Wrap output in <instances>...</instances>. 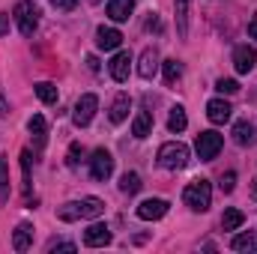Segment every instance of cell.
Here are the masks:
<instances>
[{"label": "cell", "mask_w": 257, "mask_h": 254, "mask_svg": "<svg viewBox=\"0 0 257 254\" xmlns=\"http://www.w3.org/2000/svg\"><path fill=\"white\" fill-rule=\"evenodd\" d=\"M105 212V203L99 197H84V200H69L57 209L60 221H78V218H99Z\"/></svg>", "instance_id": "obj_1"}, {"label": "cell", "mask_w": 257, "mask_h": 254, "mask_svg": "<svg viewBox=\"0 0 257 254\" xmlns=\"http://www.w3.org/2000/svg\"><path fill=\"white\" fill-rule=\"evenodd\" d=\"M183 200H186V206L192 212H206L212 206V186H209V180H194V183H189L186 191H183Z\"/></svg>", "instance_id": "obj_2"}, {"label": "cell", "mask_w": 257, "mask_h": 254, "mask_svg": "<svg viewBox=\"0 0 257 254\" xmlns=\"http://www.w3.org/2000/svg\"><path fill=\"white\" fill-rule=\"evenodd\" d=\"M159 165L168 168V171H183V168L189 165V147L180 144V141L162 144V147H159Z\"/></svg>", "instance_id": "obj_3"}, {"label": "cell", "mask_w": 257, "mask_h": 254, "mask_svg": "<svg viewBox=\"0 0 257 254\" xmlns=\"http://www.w3.org/2000/svg\"><path fill=\"white\" fill-rule=\"evenodd\" d=\"M12 15H15V21H18L21 36H33V30H36V24H39V9H36L30 0H18Z\"/></svg>", "instance_id": "obj_4"}, {"label": "cell", "mask_w": 257, "mask_h": 254, "mask_svg": "<svg viewBox=\"0 0 257 254\" xmlns=\"http://www.w3.org/2000/svg\"><path fill=\"white\" fill-rule=\"evenodd\" d=\"M221 147H224V138L218 132H200L197 141H194V150H197L200 162H212L221 153Z\"/></svg>", "instance_id": "obj_5"}, {"label": "cell", "mask_w": 257, "mask_h": 254, "mask_svg": "<svg viewBox=\"0 0 257 254\" xmlns=\"http://www.w3.org/2000/svg\"><path fill=\"white\" fill-rule=\"evenodd\" d=\"M96 108H99V99L93 96V93H84L78 102H75V111H72V123L78 129L90 126V120L96 117Z\"/></svg>", "instance_id": "obj_6"}, {"label": "cell", "mask_w": 257, "mask_h": 254, "mask_svg": "<svg viewBox=\"0 0 257 254\" xmlns=\"http://www.w3.org/2000/svg\"><path fill=\"white\" fill-rule=\"evenodd\" d=\"M90 174H93V180L105 183V180L114 174V156H111L108 150H96L93 159H90Z\"/></svg>", "instance_id": "obj_7"}, {"label": "cell", "mask_w": 257, "mask_h": 254, "mask_svg": "<svg viewBox=\"0 0 257 254\" xmlns=\"http://www.w3.org/2000/svg\"><path fill=\"white\" fill-rule=\"evenodd\" d=\"M168 200H162V197H150V200H144V203H138V218H144V221H159L165 212H168Z\"/></svg>", "instance_id": "obj_8"}, {"label": "cell", "mask_w": 257, "mask_h": 254, "mask_svg": "<svg viewBox=\"0 0 257 254\" xmlns=\"http://www.w3.org/2000/svg\"><path fill=\"white\" fill-rule=\"evenodd\" d=\"M257 63V51L251 45H236L233 48V66H236V72L239 75H248Z\"/></svg>", "instance_id": "obj_9"}, {"label": "cell", "mask_w": 257, "mask_h": 254, "mask_svg": "<svg viewBox=\"0 0 257 254\" xmlns=\"http://www.w3.org/2000/svg\"><path fill=\"white\" fill-rule=\"evenodd\" d=\"M120 42H123V33L117 27H99L96 30V45L102 51H114V48H120Z\"/></svg>", "instance_id": "obj_10"}, {"label": "cell", "mask_w": 257, "mask_h": 254, "mask_svg": "<svg viewBox=\"0 0 257 254\" xmlns=\"http://www.w3.org/2000/svg\"><path fill=\"white\" fill-rule=\"evenodd\" d=\"M230 114H233V108H230L224 99H212V102L206 105V117H209V123H215V126L227 123V120H230Z\"/></svg>", "instance_id": "obj_11"}, {"label": "cell", "mask_w": 257, "mask_h": 254, "mask_svg": "<svg viewBox=\"0 0 257 254\" xmlns=\"http://www.w3.org/2000/svg\"><path fill=\"white\" fill-rule=\"evenodd\" d=\"M111 242V230H108V224H93V227H87V233H84V245H90V248H102V245H108Z\"/></svg>", "instance_id": "obj_12"}, {"label": "cell", "mask_w": 257, "mask_h": 254, "mask_svg": "<svg viewBox=\"0 0 257 254\" xmlns=\"http://www.w3.org/2000/svg\"><path fill=\"white\" fill-rule=\"evenodd\" d=\"M128 69H132V54L128 51H117L114 60H111V78L114 81H128Z\"/></svg>", "instance_id": "obj_13"}, {"label": "cell", "mask_w": 257, "mask_h": 254, "mask_svg": "<svg viewBox=\"0 0 257 254\" xmlns=\"http://www.w3.org/2000/svg\"><path fill=\"white\" fill-rule=\"evenodd\" d=\"M156 72H159V51H156V48H147V51L141 54V63H138V75L150 81V78H153Z\"/></svg>", "instance_id": "obj_14"}, {"label": "cell", "mask_w": 257, "mask_h": 254, "mask_svg": "<svg viewBox=\"0 0 257 254\" xmlns=\"http://www.w3.org/2000/svg\"><path fill=\"white\" fill-rule=\"evenodd\" d=\"M135 9V0H108V18L111 21H128Z\"/></svg>", "instance_id": "obj_15"}, {"label": "cell", "mask_w": 257, "mask_h": 254, "mask_svg": "<svg viewBox=\"0 0 257 254\" xmlns=\"http://www.w3.org/2000/svg\"><path fill=\"white\" fill-rule=\"evenodd\" d=\"M233 141L239 144V147H251L257 141V132H254V126L248 123V120H239L236 126H233Z\"/></svg>", "instance_id": "obj_16"}, {"label": "cell", "mask_w": 257, "mask_h": 254, "mask_svg": "<svg viewBox=\"0 0 257 254\" xmlns=\"http://www.w3.org/2000/svg\"><path fill=\"white\" fill-rule=\"evenodd\" d=\"M30 242H33V224H18L15 227V236H12V248L15 251H27L30 248Z\"/></svg>", "instance_id": "obj_17"}, {"label": "cell", "mask_w": 257, "mask_h": 254, "mask_svg": "<svg viewBox=\"0 0 257 254\" xmlns=\"http://www.w3.org/2000/svg\"><path fill=\"white\" fill-rule=\"evenodd\" d=\"M153 132V114L150 111H138L135 120H132V135L135 138H147Z\"/></svg>", "instance_id": "obj_18"}, {"label": "cell", "mask_w": 257, "mask_h": 254, "mask_svg": "<svg viewBox=\"0 0 257 254\" xmlns=\"http://www.w3.org/2000/svg\"><path fill=\"white\" fill-rule=\"evenodd\" d=\"M128 108H132V99H128L126 93H120L114 99V105H111V123H123L128 117Z\"/></svg>", "instance_id": "obj_19"}, {"label": "cell", "mask_w": 257, "mask_h": 254, "mask_svg": "<svg viewBox=\"0 0 257 254\" xmlns=\"http://www.w3.org/2000/svg\"><path fill=\"white\" fill-rule=\"evenodd\" d=\"M9 162L6 156H0V203H9V194H12V186H9Z\"/></svg>", "instance_id": "obj_20"}, {"label": "cell", "mask_w": 257, "mask_h": 254, "mask_svg": "<svg viewBox=\"0 0 257 254\" xmlns=\"http://www.w3.org/2000/svg\"><path fill=\"white\" fill-rule=\"evenodd\" d=\"M186 126H189V117H186V108H183V105H174V108H171V117H168V129L180 135V132H183Z\"/></svg>", "instance_id": "obj_21"}, {"label": "cell", "mask_w": 257, "mask_h": 254, "mask_svg": "<svg viewBox=\"0 0 257 254\" xmlns=\"http://www.w3.org/2000/svg\"><path fill=\"white\" fill-rule=\"evenodd\" d=\"M189 3L192 0H177V30H180V39L189 36Z\"/></svg>", "instance_id": "obj_22"}, {"label": "cell", "mask_w": 257, "mask_h": 254, "mask_svg": "<svg viewBox=\"0 0 257 254\" xmlns=\"http://www.w3.org/2000/svg\"><path fill=\"white\" fill-rule=\"evenodd\" d=\"M27 129H30V135L36 138V147H42V144H45V132H48L45 117H42V114H33V117H30V123H27Z\"/></svg>", "instance_id": "obj_23"}, {"label": "cell", "mask_w": 257, "mask_h": 254, "mask_svg": "<svg viewBox=\"0 0 257 254\" xmlns=\"http://www.w3.org/2000/svg\"><path fill=\"white\" fill-rule=\"evenodd\" d=\"M233 251H257V233H239L230 242Z\"/></svg>", "instance_id": "obj_24"}, {"label": "cell", "mask_w": 257, "mask_h": 254, "mask_svg": "<svg viewBox=\"0 0 257 254\" xmlns=\"http://www.w3.org/2000/svg\"><path fill=\"white\" fill-rule=\"evenodd\" d=\"M141 186H144V183H141V177H138L135 171H126V174L120 177V191H123V194H138Z\"/></svg>", "instance_id": "obj_25"}, {"label": "cell", "mask_w": 257, "mask_h": 254, "mask_svg": "<svg viewBox=\"0 0 257 254\" xmlns=\"http://www.w3.org/2000/svg\"><path fill=\"white\" fill-rule=\"evenodd\" d=\"M242 221H245L242 209H224V215H221V227L224 230H236V227H242Z\"/></svg>", "instance_id": "obj_26"}, {"label": "cell", "mask_w": 257, "mask_h": 254, "mask_svg": "<svg viewBox=\"0 0 257 254\" xmlns=\"http://www.w3.org/2000/svg\"><path fill=\"white\" fill-rule=\"evenodd\" d=\"M36 96H39L45 105H54V102H57V87H54L51 81H39V84H36Z\"/></svg>", "instance_id": "obj_27"}, {"label": "cell", "mask_w": 257, "mask_h": 254, "mask_svg": "<svg viewBox=\"0 0 257 254\" xmlns=\"http://www.w3.org/2000/svg\"><path fill=\"white\" fill-rule=\"evenodd\" d=\"M162 69H165V81H168V84H174V81L183 75V63H180V60H165Z\"/></svg>", "instance_id": "obj_28"}, {"label": "cell", "mask_w": 257, "mask_h": 254, "mask_svg": "<svg viewBox=\"0 0 257 254\" xmlns=\"http://www.w3.org/2000/svg\"><path fill=\"white\" fill-rule=\"evenodd\" d=\"M215 90H218V93H227V96H230V93H236V90H239V84H236L233 78H218Z\"/></svg>", "instance_id": "obj_29"}, {"label": "cell", "mask_w": 257, "mask_h": 254, "mask_svg": "<svg viewBox=\"0 0 257 254\" xmlns=\"http://www.w3.org/2000/svg\"><path fill=\"white\" fill-rule=\"evenodd\" d=\"M48 251H75V242H66V239H51V242H48Z\"/></svg>", "instance_id": "obj_30"}, {"label": "cell", "mask_w": 257, "mask_h": 254, "mask_svg": "<svg viewBox=\"0 0 257 254\" xmlns=\"http://www.w3.org/2000/svg\"><path fill=\"white\" fill-rule=\"evenodd\" d=\"M78 156H84V147H81V144H72V147H69V165H72V168L81 162Z\"/></svg>", "instance_id": "obj_31"}, {"label": "cell", "mask_w": 257, "mask_h": 254, "mask_svg": "<svg viewBox=\"0 0 257 254\" xmlns=\"http://www.w3.org/2000/svg\"><path fill=\"white\" fill-rule=\"evenodd\" d=\"M233 186H236V174L227 171V174L221 177V191H233Z\"/></svg>", "instance_id": "obj_32"}, {"label": "cell", "mask_w": 257, "mask_h": 254, "mask_svg": "<svg viewBox=\"0 0 257 254\" xmlns=\"http://www.w3.org/2000/svg\"><path fill=\"white\" fill-rule=\"evenodd\" d=\"M51 6L54 9H63V12H72L78 6V0H51Z\"/></svg>", "instance_id": "obj_33"}, {"label": "cell", "mask_w": 257, "mask_h": 254, "mask_svg": "<svg viewBox=\"0 0 257 254\" xmlns=\"http://www.w3.org/2000/svg\"><path fill=\"white\" fill-rule=\"evenodd\" d=\"M248 36H251V39H257V15L251 18V24H248Z\"/></svg>", "instance_id": "obj_34"}, {"label": "cell", "mask_w": 257, "mask_h": 254, "mask_svg": "<svg viewBox=\"0 0 257 254\" xmlns=\"http://www.w3.org/2000/svg\"><path fill=\"white\" fill-rule=\"evenodd\" d=\"M6 21H9V15H0V33H6Z\"/></svg>", "instance_id": "obj_35"}, {"label": "cell", "mask_w": 257, "mask_h": 254, "mask_svg": "<svg viewBox=\"0 0 257 254\" xmlns=\"http://www.w3.org/2000/svg\"><path fill=\"white\" fill-rule=\"evenodd\" d=\"M251 197H254V200H257V177H254V180H251Z\"/></svg>", "instance_id": "obj_36"}, {"label": "cell", "mask_w": 257, "mask_h": 254, "mask_svg": "<svg viewBox=\"0 0 257 254\" xmlns=\"http://www.w3.org/2000/svg\"><path fill=\"white\" fill-rule=\"evenodd\" d=\"M0 117H6V99H0Z\"/></svg>", "instance_id": "obj_37"}]
</instances>
